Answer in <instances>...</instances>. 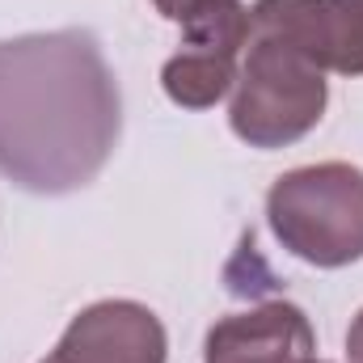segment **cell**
<instances>
[{
  "mask_svg": "<svg viewBox=\"0 0 363 363\" xmlns=\"http://www.w3.org/2000/svg\"><path fill=\"white\" fill-rule=\"evenodd\" d=\"M123 131L118 81L89 30L0 38V178L30 194L89 186Z\"/></svg>",
  "mask_w": 363,
  "mask_h": 363,
  "instance_id": "cell-1",
  "label": "cell"
},
{
  "mask_svg": "<svg viewBox=\"0 0 363 363\" xmlns=\"http://www.w3.org/2000/svg\"><path fill=\"white\" fill-rule=\"evenodd\" d=\"M274 241L308 267L338 271L363 258V169L347 161L300 165L267 194Z\"/></svg>",
  "mask_w": 363,
  "mask_h": 363,
  "instance_id": "cell-2",
  "label": "cell"
},
{
  "mask_svg": "<svg viewBox=\"0 0 363 363\" xmlns=\"http://www.w3.org/2000/svg\"><path fill=\"white\" fill-rule=\"evenodd\" d=\"M325 101L330 85L317 64L271 34H250L228 101V127L241 144L274 152L304 140L321 123Z\"/></svg>",
  "mask_w": 363,
  "mask_h": 363,
  "instance_id": "cell-3",
  "label": "cell"
},
{
  "mask_svg": "<svg viewBox=\"0 0 363 363\" xmlns=\"http://www.w3.org/2000/svg\"><path fill=\"white\" fill-rule=\"evenodd\" d=\"M182 26V51L165 60L161 89L182 110H211L237 85L250 43V9L241 0H199Z\"/></svg>",
  "mask_w": 363,
  "mask_h": 363,
  "instance_id": "cell-4",
  "label": "cell"
},
{
  "mask_svg": "<svg viewBox=\"0 0 363 363\" xmlns=\"http://www.w3.org/2000/svg\"><path fill=\"white\" fill-rule=\"evenodd\" d=\"M250 34H271L308 64L363 77V0H254Z\"/></svg>",
  "mask_w": 363,
  "mask_h": 363,
  "instance_id": "cell-5",
  "label": "cell"
},
{
  "mask_svg": "<svg viewBox=\"0 0 363 363\" xmlns=\"http://www.w3.org/2000/svg\"><path fill=\"white\" fill-rule=\"evenodd\" d=\"M55 363H165L169 334L140 300H97L81 308L60 334Z\"/></svg>",
  "mask_w": 363,
  "mask_h": 363,
  "instance_id": "cell-6",
  "label": "cell"
},
{
  "mask_svg": "<svg viewBox=\"0 0 363 363\" xmlns=\"http://www.w3.org/2000/svg\"><path fill=\"white\" fill-rule=\"evenodd\" d=\"M317 351L313 321L300 304L267 300L228 313L207 330L203 363H308Z\"/></svg>",
  "mask_w": 363,
  "mask_h": 363,
  "instance_id": "cell-7",
  "label": "cell"
},
{
  "mask_svg": "<svg viewBox=\"0 0 363 363\" xmlns=\"http://www.w3.org/2000/svg\"><path fill=\"white\" fill-rule=\"evenodd\" d=\"M347 359L363 363V308L355 313V321H351V330H347Z\"/></svg>",
  "mask_w": 363,
  "mask_h": 363,
  "instance_id": "cell-8",
  "label": "cell"
},
{
  "mask_svg": "<svg viewBox=\"0 0 363 363\" xmlns=\"http://www.w3.org/2000/svg\"><path fill=\"white\" fill-rule=\"evenodd\" d=\"M152 4H157V13H161V17H169V21H182V17H186V13H190L199 0H152Z\"/></svg>",
  "mask_w": 363,
  "mask_h": 363,
  "instance_id": "cell-9",
  "label": "cell"
},
{
  "mask_svg": "<svg viewBox=\"0 0 363 363\" xmlns=\"http://www.w3.org/2000/svg\"><path fill=\"white\" fill-rule=\"evenodd\" d=\"M43 363H55V359H51V355H47V359H43Z\"/></svg>",
  "mask_w": 363,
  "mask_h": 363,
  "instance_id": "cell-10",
  "label": "cell"
},
{
  "mask_svg": "<svg viewBox=\"0 0 363 363\" xmlns=\"http://www.w3.org/2000/svg\"><path fill=\"white\" fill-rule=\"evenodd\" d=\"M308 363H321V359H308Z\"/></svg>",
  "mask_w": 363,
  "mask_h": 363,
  "instance_id": "cell-11",
  "label": "cell"
}]
</instances>
